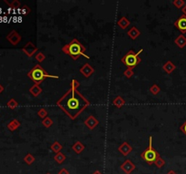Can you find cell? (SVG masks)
Masks as SVG:
<instances>
[{
  "label": "cell",
  "mask_w": 186,
  "mask_h": 174,
  "mask_svg": "<svg viewBox=\"0 0 186 174\" xmlns=\"http://www.w3.org/2000/svg\"><path fill=\"white\" fill-rule=\"evenodd\" d=\"M91 104L89 100L79 91L69 89L61 98L57 101V105L71 120L76 119Z\"/></svg>",
  "instance_id": "1"
},
{
  "label": "cell",
  "mask_w": 186,
  "mask_h": 174,
  "mask_svg": "<svg viewBox=\"0 0 186 174\" xmlns=\"http://www.w3.org/2000/svg\"><path fill=\"white\" fill-rule=\"evenodd\" d=\"M62 51L68 54V56L73 59V60H77L80 56H83L87 59H90V56H87L86 54V47L76 39H73L69 44H66L64 46L62 47Z\"/></svg>",
  "instance_id": "2"
},
{
  "label": "cell",
  "mask_w": 186,
  "mask_h": 174,
  "mask_svg": "<svg viewBox=\"0 0 186 174\" xmlns=\"http://www.w3.org/2000/svg\"><path fill=\"white\" fill-rule=\"evenodd\" d=\"M27 76H28L35 85H40L46 78H54V79L59 78V76H57V75H49L40 65H35L28 73H27Z\"/></svg>",
  "instance_id": "3"
},
{
  "label": "cell",
  "mask_w": 186,
  "mask_h": 174,
  "mask_svg": "<svg viewBox=\"0 0 186 174\" xmlns=\"http://www.w3.org/2000/svg\"><path fill=\"white\" fill-rule=\"evenodd\" d=\"M143 51H144L143 49H140L137 53H135L134 50H130L126 53L125 56L121 59V62H122L127 68L134 69L141 63L140 54Z\"/></svg>",
  "instance_id": "4"
},
{
  "label": "cell",
  "mask_w": 186,
  "mask_h": 174,
  "mask_svg": "<svg viewBox=\"0 0 186 174\" xmlns=\"http://www.w3.org/2000/svg\"><path fill=\"white\" fill-rule=\"evenodd\" d=\"M159 157H161L159 152L153 147V136H150L149 137V145L141 153V158L144 161H146L149 165H152V164H154V162Z\"/></svg>",
  "instance_id": "5"
},
{
  "label": "cell",
  "mask_w": 186,
  "mask_h": 174,
  "mask_svg": "<svg viewBox=\"0 0 186 174\" xmlns=\"http://www.w3.org/2000/svg\"><path fill=\"white\" fill-rule=\"evenodd\" d=\"M6 40L10 43L12 45H16V44H18L21 42L22 37H21V35L18 34L16 30H12L10 33L7 35Z\"/></svg>",
  "instance_id": "6"
},
{
  "label": "cell",
  "mask_w": 186,
  "mask_h": 174,
  "mask_svg": "<svg viewBox=\"0 0 186 174\" xmlns=\"http://www.w3.org/2000/svg\"><path fill=\"white\" fill-rule=\"evenodd\" d=\"M120 168L125 174H131L135 170V165L132 161L127 159L123 162V164H121Z\"/></svg>",
  "instance_id": "7"
},
{
  "label": "cell",
  "mask_w": 186,
  "mask_h": 174,
  "mask_svg": "<svg viewBox=\"0 0 186 174\" xmlns=\"http://www.w3.org/2000/svg\"><path fill=\"white\" fill-rule=\"evenodd\" d=\"M38 50L37 49V47L35 46V45L32 43V42H27L25 46L22 48V51L26 54L28 57H32L34 54H35V52Z\"/></svg>",
  "instance_id": "8"
},
{
  "label": "cell",
  "mask_w": 186,
  "mask_h": 174,
  "mask_svg": "<svg viewBox=\"0 0 186 174\" xmlns=\"http://www.w3.org/2000/svg\"><path fill=\"white\" fill-rule=\"evenodd\" d=\"M174 25L182 34L186 33V15H181L177 20L174 22Z\"/></svg>",
  "instance_id": "9"
},
{
  "label": "cell",
  "mask_w": 186,
  "mask_h": 174,
  "mask_svg": "<svg viewBox=\"0 0 186 174\" xmlns=\"http://www.w3.org/2000/svg\"><path fill=\"white\" fill-rule=\"evenodd\" d=\"M79 72L86 78H89L95 73V69H94V67H92V66L90 65V63H86L79 69Z\"/></svg>",
  "instance_id": "10"
},
{
  "label": "cell",
  "mask_w": 186,
  "mask_h": 174,
  "mask_svg": "<svg viewBox=\"0 0 186 174\" xmlns=\"http://www.w3.org/2000/svg\"><path fill=\"white\" fill-rule=\"evenodd\" d=\"M118 151L123 155V156H128V155L133 151V147L127 142H124L118 147Z\"/></svg>",
  "instance_id": "11"
},
{
  "label": "cell",
  "mask_w": 186,
  "mask_h": 174,
  "mask_svg": "<svg viewBox=\"0 0 186 174\" xmlns=\"http://www.w3.org/2000/svg\"><path fill=\"white\" fill-rule=\"evenodd\" d=\"M85 124H86V126L88 128L89 130H94L95 128L99 124V121L95 116L90 115L85 121Z\"/></svg>",
  "instance_id": "12"
},
{
  "label": "cell",
  "mask_w": 186,
  "mask_h": 174,
  "mask_svg": "<svg viewBox=\"0 0 186 174\" xmlns=\"http://www.w3.org/2000/svg\"><path fill=\"white\" fill-rule=\"evenodd\" d=\"M127 35H128L129 37L131 38V39L135 40L136 38H138L139 36L141 35V32H140V30H139L136 26H133L131 29L128 30V32H127Z\"/></svg>",
  "instance_id": "13"
},
{
  "label": "cell",
  "mask_w": 186,
  "mask_h": 174,
  "mask_svg": "<svg viewBox=\"0 0 186 174\" xmlns=\"http://www.w3.org/2000/svg\"><path fill=\"white\" fill-rule=\"evenodd\" d=\"M43 92V89L41 88V86L39 85H34L33 86L30 87L29 89V93L34 96V97H37L39 96Z\"/></svg>",
  "instance_id": "14"
},
{
  "label": "cell",
  "mask_w": 186,
  "mask_h": 174,
  "mask_svg": "<svg viewBox=\"0 0 186 174\" xmlns=\"http://www.w3.org/2000/svg\"><path fill=\"white\" fill-rule=\"evenodd\" d=\"M85 148H86V146L83 145V143H82L79 141L76 142L73 144V146H72V150L74 152H76V154H80L83 150H85Z\"/></svg>",
  "instance_id": "15"
},
{
  "label": "cell",
  "mask_w": 186,
  "mask_h": 174,
  "mask_svg": "<svg viewBox=\"0 0 186 174\" xmlns=\"http://www.w3.org/2000/svg\"><path fill=\"white\" fill-rule=\"evenodd\" d=\"M175 68H176V66L173 63H172L171 61L166 62L163 66V70L165 73H167V74H172V73L175 70Z\"/></svg>",
  "instance_id": "16"
},
{
  "label": "cell",
  "mask_w": 186,
  "mask_h": 174,
  "mask_svg": "<svg viewBox=\"0 0 186 174\" xmlns=\"http://www.w3.org/2000/svg\"><path fill=\"white\" fill-rule=\"evenodd\" d=\"M174 43L176 44V45H177L178 47L183 48L185 45H186V37H185L183 35H181L177 36V37L175 38Z\"/></svg>",
  "instance_id": "17"
},
{
  "label": "cell",
  "mask_w": 186,
  "mask_h": 174,
  "mask_svg": "<svg viewBox=\"0 0 186 174\" xmlns=\"http://www.w3.org/2000/svg\"><path fill=\"white\" fill-rule=\"evenodd\" d=\"M20 125H21L20 122L18 120H16V119H14V120L10 121V122H9V123L7 124V129L9 131H11V132H14V131H16L17 129V128H19Z\"/></svg>",
  "instance_id": "18"
},
{
  "label": "cell",
  "mask_w": 186,
  "mask_h": 174,
  "mask_svg": "<svg viewBox=\"0 0 186 174\" xmlns=\"http://www.w3.org/2000/svg\"><path fill=\"white\" fill-rule=\"evenodd\" d=\"M113 104H114L115 107H117V108H122V107L125 104V101H124V99L122 96L118 95V96H116V97L114 99V101H113Z\"/></svg>",
  "instance_id": "19"
},
{
  "label": "cell",
  "mask_w": 186,
  "mask_h": 174,
  "mask_svg": "<svg viewBox=\"0 0 186 174\" xmlns=\"http://www.w3.org/2000/svg\"><path fill=\"white\" fill-rule=\"evenodd\" d=\"M130 24H131V22H130L125 16L121 17L120 19L118 20V22H117V25H118L121 27V28H122V29H125V28H127V27L130 25Z\"/></svg>",
  "instance_id": "20"
},
{
  "label": "cell",
  "mask_w": 186,
  "mask_h": 174,
  "mask_svg": "<svg viewBox=\"0 0 186 174\" xmlns=\"http://www.w3.org/2000/svg\"><path fill=\"white\" fill-rule=\"evenodd\" d=\"M50 148H51V150H52L54 152L58 153V152H60L61 150L63 149V145H62L59 142L55 141V142H54L52 143V145H51Z\"/></svg>",
  "instance_id": "21"
},
{
  "label": "cell",
  "mask_w": 186,
  "mask_h": 174,
  "mask_svg": "<svg viewBox=\"0 0 186 174\" xmlns=\"http://www.w3.org/2000/svg\"><path fill=\"white\" fill-rule=\"evenodd\" d=\"M66 155H64L63 152H58L54 155V160L57 161L58 164H62L64 161H66Z\"/></svg>",
  "instance_id": "22"
},
{
  "label": "cell",
  "mask_w": 186,
  "mask_h": 174,
  "mask_svg": "<svg viewBox=\"0 0 186 174\" xmlns=\"http://www.w3.org/2000/svg\"><path fill=\"white\" fill-rule=\"evenodd\" d=\"M35 160V157L33 156L31 153H27L25 156L24 157V161L27 164V165H31V164H33Z\"/></svg>",
  "instance_id": "23"
},
{
  "label": "cell",
  "mask_w": 186,
  "mask_h": 174,
  "mask_svg": "<svg viewBox=\"0 0 186 174\" xmlns=\"http://www.w3.org/2000/svg\"><path fill=\"white\" fill-rule=\"evenodd\" d=\"M149 91H150V93H151L152 94H153V95H157V94H159L160 92H161V88L159 87V85H157L156 84H154V85H153L150 87V89H149Z\"/></svg>",
  "instance_id": "24"
},
{
  "label": "cell",
  "mask_w": 186,
  "mask_h": 174,
  "mask_svg": "<svg viewBox=\"0 0 186 174\" xmlns=\"http://www.w3.org/2000/svg\"><path fill=\"white\" fill-rule=\"evenodd\" d=\"M42 123L43 125L45 127V128H50L53 124H54V122L53 120L50 118V117H45V119H43V121H42Z\"/></svg>",
  "instance_id": "25"
},
{
  "label": "cell",
  "mask_w": 186,
  "mask_h": 174,
  "mask_svg": "<svg viewBox=\"0 0 186 174\" xmlns=\"http://www.w3.org/2000/svg\"><path fill=\"white\" fill-rule=\"evenodd\" d=\"M5 2L12 8H18V7H20V6H21V3L18 1V0H13V1H11V2L7 1V0H5Z\"/></svg>",
  "instance_id": "26"
},
{
  "label": "cell",
  "mask_w": 186,
  "mask_h": 174,
  "mask_svg": "<svg viewBox=\"0 0 186 174\" xmlns=\"http://www.w3.org/2000/svg\"><path fill=\"white\" fill-rule=\"evenodd\" d=\"M6 105H7L8 108H10V109H16L18 106V103L16 102V101L14 98H12V99H10V100L8 101Z\"/></svg>",
  "instance_id": "27"
},
{
  "label": "cell",
  "mask_w": 186,
  "mask_h": 174,
  "mask_svg": "<svg viewBox=\"0 0 186 174\" xmlns=\"http://www.w3.org/2000/svg\"><path fill=\"white\" fill-rule=\"evenodd\" d=\"M37 115H38L41 119H45V117H47L48 115V112L46 111L45 108H41L37 111Z\"/></svg>",
  "instance_id": "28"
},
{
  "label": "cell",
  "mask_w": 186,
  "mask_h": 174,
  "mask_svg": "<svg viewBox=\"0 0 186 174\" xmlns=\"http://www.w3.org/2000/svg\"><path fill=\"white\" fill-rule=\"evenodd\" d=\"M154 164H155V166L158 169H161V168H163L165 165V161L162 157H159V158L156 160V161L154 162Z\"/></svg>",
  "instance_id": "29"
},
{
  "label": "cell",
  "mask_w": 186,
  "mask_h": 174,
  "mask_svg": "<svg viewBox=\"0 0 186 174\" xmlns=\"http://www.w3.org/2000/svg\"><path fill=\"white\" fill-rule=\"evenodd\" d=\"M134 75V69H131V68H126V70L124 72V75L126 77V78H131L133 77Z\"/></svg>",
  "instance_id": "30"
},
{
  "label": "cell",
  "mask_w": 186,
  "mask_h": 174,
  "mask_svg": "<svg viewBox=\"0 0 186 174\" xmlns=\"http://www.w3.org/2000/svg\"><path fill=\"white\" fill-rule=\"evenodd\" d=\"M45 56L42 52H38L35 54V60L38 63H42L43 61H45Z\"/></svg>",
  "instance_id": "31"
},
{
  "label": "cell",
  "mask_w": 186,
  "mask_h": 174,
  "mask_svg": "<svg viewBox=\"0 0 186 174\" xmlns=\"http://www.w3.org/2000/svg\"><path fill=\"white\" fill-rule=\"evenodd\" d=\"M70 86H71V89H73V90H77L78 87H80V83L77 80L73 79L72 82L70 83Z\"/></svg>",
  "instance_id": "32"
},
{
  "label": "cell",
  "mask_w": 186,
  "mask_h": 174,
  "mask_svg": "<svg viewBox=\"0 0 186 174\" xmlns=\"http://www.w3.org/2000/svg\"><path fill=\"white\" fill-rule=\"evenodd\" d=\"M173 4L177 8H181V7H183L185 6V2L183 1V0H174V1L173 2Z\"/></svg>",
  "instance_id": "33"
},
{
  "label": "cell",
  "mask_w": 186,
  "mask_h": 174,
  "mask_svg": "<svg viewBox=\"0 0 186 174\" xmlns=\"http://www.w3.org/2000/svg\"><path fill=\"white\" fill-rule=\"evenodd\" d=\"M22 13L25 15H28L29 13H30V8L27 6H24V7H23V9H22Z\"/></svg>",
  "instance_id": "34"
},
{
  "label": "cell",
  "mask_w": 186,
  "mask_h": 174,
  "mask_svg": "<svg viewBox=\"0 0 186 174\" xmlns=\"http://www.w3.org/2000/svg\"><path fill=\"white\" fill-rule=\"evenodd\" d=\"M180 130L186 135V121L180 126Z\"/></svg>",
  "instance_id": "35"
},
{
  "label": "cell",
  "mask_w": 186,
  "mask_h": 174,
  "mask_svg": "<svg viewBox=\"0 0 186 174\" xmlns=\"http://www.w3.org/2000/svg\"><path fill=\"white\" fill-rule=\"evenodd\" d=\"M58 174H70V173H69V171H68L66 169L63 168V169H61V170H59Z\"/></svg>",
  "instance_id": "36"
},
{
  "label": "cell",
  "mask_w": 186,
  "mask_h": 174,
  "mask_svg": "<svg viewBox=\"0 0 186 174\" xmlns=\"http://www.w3.org/2000/svg\"><path fill=\"white\" fill-rule=\"evenodd\" d=\"M182 12H183L184 15H186V4H185V6L182 7Z\"/></svg>",
  "instance_id": "37"
},
{
  "label": "cell",
  "mask_w": 186,
  "mask_h": 174,
  "mask_svg": "<svg viewBox=\"0 0 186 174\" xmlns=\"http://www.w3.org/2000/svg\"><path fill=\"white\" fill-rule=\"evenodd\" d=\"M167 174H177V173H176L174 170H169L168 172H167Z\"/></svg>",
  "instance_id": "38"
},
{
  "label": "cell",
  "mask_w": 186,
  "mask_h": 174,
  "mask_svg": "<svg viewBox=\"0 0 186 174\" xmlns=\"http://www.w3.org/2000/svg\"><path fill=\"white\" fill-rule=\"evenodd\" d=\"M4 86L2 85H0V94H1V93H3V91H4Z\"/></svg>",
  "instance_id": "39"
},
{
  "label": "cell",
  "mask_w": 186,
  "mask_h": 174,
  "mask_svg": "<svg viewBox=\"0 0 186 174\" xmlns=\"http://www.w3.org/2000/svg\"><path fill=\"white\" fill-rule=\"evenodd\" d=\"M92 174H103V173H102L100 170H95V171H94V172H93Z\"/></svg>",
  "instance_id": "40"
},
{
  "label": "cell",
  "mask_w": 186,
  "mask_h": 174,
  "mask_svg": "<svg viewBox=\"0 0 186 174\" xmlns=\"http://www.w3.org/2000/svg\"><path fill=\"white\" fill-rule=\"evenodd\" d=\"M46 174H51V173H49V172H47V173H46Z\"/></svg>",
  "instance_id": "41"
}]
</instances>
